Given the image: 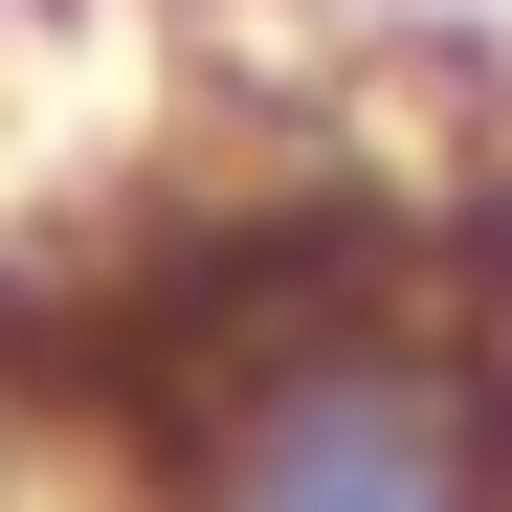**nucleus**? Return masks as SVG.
Listing matches in <instances>:
<instances>
[{"mask_svg": "<svg viewBox=\"0 0 512 512\" xmlns=\"http://www.w3.org/2000/svg\"><path fill=\"white\" fill-rule=\"evenodd\" d=\"M112 512H512V179L112 423Z\"/></svg>", "mask_w": 512, "mask_h": 512, "instance_id": "obj_1", "label": "nucleus"}]
</instances>
